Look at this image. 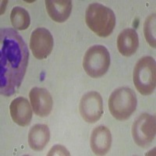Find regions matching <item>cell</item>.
<instances>
[{
	"label": "cell",
	"instance_id": "obj_1",
	"mask_svg": "<svg viewBox=\"0 0 156 156\" xmlns=\"http://www.w3.org/2000/svg\"><path fill=\"white\" fill-rule=\"evenodd\" d=\"M0 34V92L2 95L10 96L23 80L29 51L23 39L13 29H2Z\"/></svg>",
	"mask_w": 156,
	"mask_h": 156
},
{
	"label": "cell",
	"instance_id": "obj_2",
	"mask_svg": "<svg viewBox=\"0 0 156 156\" xmlns=\"http://www.w3.org/2000/svg\"><path fill=\"white\" fill-rule=\"evenodd\" d=\"M85 21L94 34L105 37L112 34L115 25V16L111 9L94 2L86 9Z\"/></svg>",
	"mask_w": 156,
	"mask_h": 156
},
{
	"label": "cell",
	"instance_id": "obj_3",
	"mask_svg": "<svg viewBox=\"0 0 156 156\" xmlns=\"http://www.w3.org/2000/svg\"><path fill=\"white\" fill-rule=\"evenodd\" d=\"M136 96L131 88L122 87L115 89L108 99V108L112 116L118 120H126L136 108Z\"/></svg>",
	"mask_w": 156,
	"mask_h": 156
},
{
	"label": "cell",
	"instance_id": "obj_4",
	"mask_svg": "<svg viewBox=\"0 0 156 156\" xmlns=\"http://www.w3.org/2000/svg\"><path fill=\"white\" fill-rule=\"evenodd\" d=\"M133 80L136 90L143 95L154 92L156 86V65L154 58L144 56L136 63Z\"/></svg>",
	"mask_w": 156,
	"mask_h": 156
},
{
	"label": "cell",
	"instance_id": "obj_5",
	"mask_svg": "<svg viewBox=\"0 0 156 156\" xmlns=\"http://www.w3.org/2000/svg\"><path fill=\"white\" fill-rule=\"evenodd\" d=\"M110 66V55L103 45H93L86 51L83 67L88 76L98 78L105 74Z\"/></svg>",
	"mask_w": 156,
	"mask_h": 156
},
{
	"label": "cell",
	"instance_id": "obj_6",
	"mask_svg": "<svg viewBox=\"0 0 156 156\" xmlns=\"http://www.w3.org/2000/svg\"><path fill=\"white\" fill-rule=\"evenodd\" d=\"M155 116L143 113L136 119L132 126V136L134 142L143 148L148 147L155 136Z\"/></svg>",
	"mask_w": 156,
	"mask_h": 156
},
{
	"label": "cell",
	"instance_id": "obj_7",
	"mask_svg": "<svg viewBox=\"0 0 156 156\" xmlns=\"http://www.w3.org/2000/svg\"><path fill=\"white\" fill-rule=\"evenodd\" d=\"M80 112L84 121L94 123L99 120L103 114V101L101 96L96 91H89L81 98Z\"/></svg>",
	"mask_w": 156,
	"mask_h": 156
},
{
	"label": "cell",
	"instance_id": "obj_8",
	"mask_svg": "<svg viewBox=\"0 0 156 156\" xmlns=\"http://www.w3.org/2000/svg\"><path fill=\"white\" fill-rule=\"evenodd\" d=\"M53 44V37L46 28L38 27L32 31L30 48L36 58L43 59L47 58L52 51Z\"/></svg>",
	"mask_w": 156,
	"mask_h": 156
},
{
	"label": "cell",
	"instance_id": "obj_9",
	"mask_svg": "<svg viewBox=\"0 0 156 156\" xmlns=\"http://www.w3.org/2000/svg\"><path fill=\"white\" fill-rule=\"evenodd\" d=\"M29 97L32 108L36 115L40 117L49 115L53 106V100L48 90L41 87H33Z\"/></svg>",
	"mask_w": 156,
	"mask_h": 156
},
{
	"label": "cell",
	"instance_id": "obj_10",
	"mask_svg": "<svg viewBox=\"0 0 156 156\" xmlns=\"http://www.w3.org/2000/svg\"><path fill=\"white\" fill-rule=\"evenodd\" d=\"M9 112L13 122L20 126L30 124L32 118V109L27 98L18 97L12 101Z\"/></svg>",
	"mask_w": 156,
	"mask_h": 156
},
{
	"label": "cell",
	"instance_id": "obj_11",
	"mask_svg": "<svg viewBox=\"0 0 156 156\" xmlns=\"http://www.w3.org/2000/svg\"><path fill=\"white\" fill-rule=\"evenodd\" d=\"M112 144V134L106 126L94 128L90 136V147L97 155H104L109 151Z\"/></svg>",
	"mask_w": 156,
	"mask_h": 156
},
{
	"label": "cell",
	"instance_id": "obj_12",
	"mask_svg": "<svg viewBox=\"0 0 156 156\" xmlns=\"http://www.w3.org/2000/svg\"><path fill=\"white\" fill-rule=\"evenodd\" d=\"M139 46V37L133 28H126L121 32L117 38V47L121 55L130 56L136 51Z\"/></svg>",
	"mask_w": 156,
	"mask_h": 156
},
{
	"label": "cell",
	"instance_id": "obj_13",
	"mask_svg": "<svg viewBox=\"0 0 156 156\" xmlns=\"http://www.w3.org/2000/svg\"><path fill=\"white\" fill-rule=\"evenodd\" d=\"M45 6L48 16L57 23L66 21L72 11L70 0H46Z\"/></svg>",
	"mask_w": 156,
	"mask_h": 156
},
{
	"label": "cell",
	"instance_id": "obj_14",
	"mask_svg": "<svg viewBox=\"0 0 156 156\" xmlns=\"http://www.w3.org/2000/svg\"><path fill=\"white\" fill-rule=\"evenodd\" d=\"M49 129L45 124L34 125L28 133L29 145L34 151L43 150L49 141Z\"/></svg>",
	"mask_w": 156,
	"mask_h": 156
},
{
	"label": "cell",
	"instance_id": "obj_15",
	"mask_svg": "<svg viewBox=\"0 0 156 156\" xmlns=\"http://www.w3.org/2000/svg\"><path fill=\"white\" fill-rule=\"evenodd\" d=\"M10 20L12 27L19 30H26L28 28L30 23V18L28 12L20 6H16L12 9Z\"/></svg>",
	"mask_w": 156,
	"mask_h": 156
},
{
	"label": "cell",
	"instance_id": "obj_16",
	"mask_svg": "<svg viewBox=\"0 0 156 156\" xmlns=\"http://www.w3.org/2000/svg\"><path fill=\"white\" fill-rule=\"evenodd\" d=\"M155 13L150 15L146 19L144 24V37L146 41L152 48L156 47V28H155Z\"/></svg>",
	"mask_w": 156,
	"mask_h": 156
},
{
	"label": "cell",
	"instance_id": "obj_17",
	"mask_svg": "<svg viewBox=\"0 0 156 156\" xmlns=\"http://www.w3.org/2000/svg\"><path fill=\"white\" fill-rule=\"evenodd\" d=\"M48 155H69V153L63 146L55 145L50 150Z\"/></svg>",
	"mask_w": 156,
	"mask_h": 156
}]
</instances>
